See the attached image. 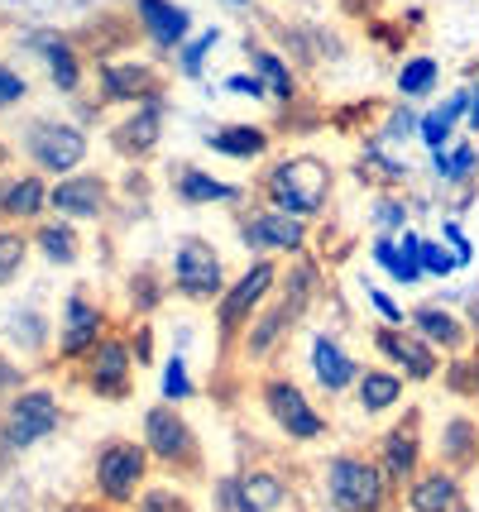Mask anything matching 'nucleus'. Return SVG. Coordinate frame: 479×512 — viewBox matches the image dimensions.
<instances>
[{"mask_svg":"<svg viewBox=\"0 0 479 512\" xmlns=\"http://www.w3.org/2000/svg\"><path fill=\"white\" fill-rule=\"evenodd\" d=\"M331 182H336V173H331V163L321 154H283L264 173V197L278 211L312 221L331 201Z\"/></svg>","mask_w":479,"mask_h":512,"instance_id":"f257e3e1","label":"nucleus"},{"mask_svg":"<svg viewBox=\"0 0 479 512\" xmlns=\"http://www.w3.org/2000/svg\"><path fill=\"white\" fill-rule=\"evenodd\" d=\"M326 508L336 512H388L393 484L379 469V460H365L355 450H341L326 460Z\"/></svg>","mask_w":479,"mask_h":512,"instance_id":"f03ea898","label":"nucleus"},{"mask_svg":"<svg viewBox=\"0 0 479 512\" xmlns=\"http://www.w3.org/2000/svg\"><path fill=\"white\" fill-rule=\"evenodd\" d=\"M149 450L144 441H130V436H111L96 446L92 460V484L96 493L106 498V508H130L139 493H144V479H149Z\"/></svg>","mask_w":479,"mask_h":512,"instance_id":"7ed1b4c3","label":"nucleus"},{"mask_svg":"<svg viewBox=\"0 0 479 512\" xmlns=\"http://www.w3.org/2000/svg\"><path fill=\"white\" fill-rule=\"evenodd\" d=\"M278 288V264L274 259H254L240 278H230L226 292L216 297V340H221V350H230V345H240V335H245V326L254 321V312L269 302V292Z\"/></svg>","mask_w":479,"mask_h":512,"instance_id":"20e7f679","label":"nucleus"},{"mask_svg":"<svg viewBox=\"0 0 479 512\" xmlns=\"http://www.w3.org/2000/svg\"><path fill=\"white\" fill-rule=\"evenodd\" d=\"M144 450L154 465L173 469V474H187V479L202 474V441H197L192 422L178 412V402H159L144 412Z\"/></svg>","mask_w":479,"mask_h":512,"instance_id":"39448f33","label":"nucleus"},{"mask_svg":"<svg viewBox=\"0 0 479 512\" xmlns=\"http://www.w3.org/2000/svg\"><path fill=\"white\" fill-rule=\"evenodd\" d=\"M58 426H63L58 393H48V388H20L15 398L5 402V417H0V450L5 455H20V450L48 441Z\"/></svg>","mask_w":479,"mask_h":512,"instance_id":"423d86ee","label":"nucleus"},{"mask_svg":"<svg viewBox=\"0 0 479 512\" xmlns=\"http://www.w3.org/2000/svg\"><path fill=\"white\" fill-rule=\"evenodd\" d=\"M168 283L187 302H216L230 283L221 249L211 245V240H202V235H183L178 249H173V278Z\"/></svg>","mask_w":479,"mask_h":512,"instance_id":"0eeeda50","label":"nucleus"},{"mask_svg":"<svg viewBox=\"0 0 479 512\" xmlns=\"http://www.w3.org/2000/svg\"><path fill=\"white\" fill-rule=\"evenodd\" d=\"M259 402H264L269 422H274L288 441H297V446H312V441L326 436V417L312 407V398H307L288 374H269V379L259 383Z\"/></svg>","mask_w":479,"mask_h":512,"instance_id":"6e6552de","label":"nucleus"},{"mask_svg":"<svg viewBox=\"0 0 479 512\" xmlns=\"http://www.w3.org/2000/svg\"><path fill=\"white\" fill-rule=\"evenodd\" d=\"M135 350H130V340L125 335H101L92 350L82 355V379H87V393L106 402H125L135 393Z\"/></svg>","mask_w":479,"mask_h":512,"instance_id":"1a4fd4ad","label":"nucleus"},{"mask_svg":"<svg viewBox=\"0 0 479 512\" xmlns=\"http://www.w3.org/2000/svg\"><path fill=\"white\" fill-rule=\"evenodd\" d=\"M24 154L34 158L39 173H53V178H68L87 163V134L68 125V120H34L24 130Z\"/></svg>","mask_w":479,"mask_h":512,"instance_id":"9d476101","label":"nucleus"},{"mask_svg":"<svg viewBox=\"0 0 479 512\" xmlns=\"http://www.w3.org/2000/svg\"><path fill=\"white\" fill-rule=\"evenodd\" d=\"M240 245L250 249L254 259L302 254V249H307V221H302V216H288V211H278V206L245 211V221H240Z\"/></svg>","mask_w":479,"mask_h":512,"instance_id":"9b49d317","label":"nucleus"},{"mask_svg":"<svg viewBox=\"0 0 479 512\" xmlns=\"http://www.w3.org/2000/svg\"><path fill=\"white\" fill-rule=\"evenodd\" d=\"M369 340H374V350L388 369H398L408 383H432L441 374V350L427 345L412 326H374Z\"/></svg>","mask_w":479,"mask_h":512,"instance_id":"f8f14e48","label":"nucleus"},{"mask_svg":"<svg viewBox=\"0 0 479 512\" xmlns=\"http://www.w3.org/2000/svg\"><path fill=\"white\" fill-rule=\"evenodd\" d=\"M96 91L106 106H139L149 96H163V72L144 58H115L96 67Z\"/></svg>","mask_w":479,"mask_h":512,"instance_id":"ddd939ff","label":"nucleus"},{"mask_svg":"<svg viewBox=\"0 0 479 512\" xmlns=\"http://www.w3.org/2000/svg\"><path fill=\"white\" fill-rule=\"evenodd\" d=\"M379 469L388 474L393 489H408V479L422 469V412H408L379 436Z\"/></svg>","mask_w":479,"mask_h":512,"instance_id":"4468645a","label":"nucleus"},{"mask_svg":"<svg viewBox=\"0 0 479 512\" xmlns=\"http://www.w3.org/2000/svg\"><path fill=\"white\" fill-rule=\"evenodd\" d=\"M163 115H168V101H163V96H149V101L130 106V115L111 130V149L120 158L144 163V158L159 149V139H163Z\"/></svg>","mask_w":479,"mask_h":512,"instance_id":"2eb2a0df","label":"nucleus"},{"mask_svg":"<svg viewBox=\"0 0 479 512\" xmlns=\"http://www.w3.org/2000/svg\"><path fill=\"white\" fill-rule=\"evenodd\" d=\"M48 206L68 221H101L111 206V187L101 173H68L48 187Z\"/></svg>","mask_w":479,"mask_h":512,"instance_id":"dca6fc26","label":"nucleus"},{"mask_svg":"<svg viewBox=\"0 0 479 512\" xmlns=\"http://www.w3.org/2000/svg\"><path fill=\"white\" fill-rule=\"evenodd\" d=\"M101 335H106V312L96 307L87 292H72L68 302H63V321H58V355L82 359Z\"/></svg>","mask_w":479,"mask_h":512,"instance_id":"f3484780","label":"nucleus"},{"mask_svg":"<svg viewBox=\"0 0 479 512\" xmlns=\"http://www.w3.org/2000/svg\"><path fill=\"white\" fill-rule=\"evenodd\" d=\"M135 20L159 53H178L192 39V10L173 0H135Z\"/></svg>","mask_w":479,"mask_h":512,"instance_id":"a211bd4d","label":"nucleus"},{"mask_svg":"<svg viewBox=\"0 0 479 512\" xmlns=\"http://www.w3.org/2000/svg\"><path fill=\"white\" fill-rule=\"evenodd\" d=\"M307 364H312V379H317V388L326 393V398H341V393H350L355 388V379H360V359L345 350L336 335L321 331L317 340H312V355H307Z\"/></svg>","mask_w":479,"mask_h":512,"instance_id":"6ab92c4d","label":"nucleus"},{"mask_svg":"<svg viewBox=\"0 0 479 512\" xmlns=\"http://www.w3.org/2000/svg\"><path fill=\"white\" fill-rule=\"evenodd\" d=\"M403 503H408V512H456L465 503V484H460L456 469H446V465L417 469L408 479Z\"/></svg>","mask_w":479,"mask_h":512,"instance_id":"aec40b11","label":"nucleus"},{"mask_svg":"<svg viewBox=\"0 0 479 512\" xmlns=\"http://www.w3.org/2000/svg\"><path fill=\"white\" fill-rule=\"evenodd\" d=\"M297 316L283 307V302H264L259 312H254V321L245 326V335H240V350H245V359H254V364H264V359H274L283 345H288V335H293Z\"/></svg>","mask_w":479,"mask_h":512,"instance_id":"412c9836","label":"nucleus"},{"mask_svg":"<svg viewBox=\"0 0 479 512\" xmlns=\"http://www.w3.org/2000/svg\"><path fill=\"white\" fill-rule=\"evenodd\" d=\"M408 326L422 335L427 345H436L441 355H465V350H470V326H465L451 307H441V302H417L408 312Z\"/></svg>","mask_w":479,"mask_h":512,"instance_id":"4be33fe9","label":"nucleus"},{"mask_svg":"<svg viewBox=\"0 0 479 512\" xmlns=\"http://www.w3.org/2000/svg\"><path fill=\"white\" fill-rule=\"evenodd\" d=\"M202 139H206V149H211V154L230 158V163H259V158L269 154V144H274V134L264 130V125H250V120L211 125Z\"/></svg>","mask_w":479,"mask_h":512,"instance_id":"5701e85b","label":"nucleus"},{"mask_svg":"<svg viewBox=\"0 0 479 512\" xmlns=\"http://www.w3.org/2000/svg\"><path fill=\"white\" fill-rule=\"evenodd\" d=\"M436 465L456 469L460 479L470 474V469H479V422L470 417V412H451L446 422H441V436H436Z\"/></svg>","mask_w":479,"mask_h":512,"instance_id":"b1692460","label":"nucleus"},{"mask_svg":"<svg viewBox=\"0 0 479 512\" xmlns=\"http://www.w3.org/2000/svg\"><path fill=\"white\" fill-rule=\"evenodd\" d=\"M173 197L183 201V206H240V201H245V187L216 178V173H206V168L183 163V168L173 173Z\"/></svg>","mask_w":479,"mask_h":512,"instance_id":"393cba45","label":"nucleus"},{"mask_svg":"<svg viewBox=\"0 0 479 512\" xmlns=\"http://www.w3.org/2000/svg\"><path fill=\"white\" fill-rule=\"evenodd\" d=\"M24 44L48 63L53 91H63V96H77V91H82V58H77V48H72L63 34H29Z\"/></svg>","mask_w":479,"mask_h":512,"instance_id":"a878e982","label":"nucleus"},{"mask_svg":"<svg viewBox=\"0 0 479 512\" xmlns=\"http://www.w3.org/2000/svg\"><path fill=\"white\" fill-rule=\"evenodd\" d=\"M403 388H408V379H403L398 369H360L355 402H360L365 417H384V412H393V407L403 402Z\"/></svg>","mask_w":479,"mask_h":512,"instance_id":"bb28decb","label":"nucleus"},{"mask_svg":"<svg viewBox=\"0 0 479 512\" xmlns=\"http://www.w3.org/2000/svg\"><path fill=\"white\" fill-rule=\"evenodd\" d=\"M48 206V182L39 173H20V178L0 182V216L10 221H34Z\"/></svg>","mask_w":479,"mask_h":512,"instance_id":"cd10ccee","label":"nucleus"},{"mask_svg":"<svg viewBox=\"0 0 479 512\" xmlns=\"http://www.w3.org/2000/svg\"><path fill=\"white\" fill-rule=\"evenodd\" d=\"M245 58H250V67L264 77V87H269V96L274 101H297V77H293V63H288V53H274V48H259L245 39Z\"/></svg>","mask_w":479,"mask_h":512,"instance_id":"c85d7f7f","label":"nucleus"},{"mask_svg":"<svg viewBox=\"0 0 479 512\" xmlns=\"http://www.w3.org/2000/svg\"><path fill=\"white\" fill-rule=\"evenodd\" d=\"M355 173H360V182H369V187H379V192H388V187H398V182L408 178V163L403 158L388 154V144H379V139H369V144H360V158H355Z\"/></svg>","mask_w":479,"mask_h":512,"instance_id":"c756f323","label":"nucleus"},{"mask_svg":"<svg viewBox=\"0 0 479 512\" xmlns=\"http://www.w3.org/2000/svg\"><path fill=\"white\" fill-rule=\"evenodd\" d=\"M393 87L403 101H422V96H432L441 87V63H436L432 53H417V58H403L398 63V77H393Z\"/></svg>","mask_w":479,"mask_h":512,"instance_id":"7c9ffc66","label":"nucleus"},{"mask_svg":"<svg viewBox=\"0 0 479 512\" xmlns=\"http://www.w3.org/2000/svg\"><path fill=\"white\" fill-rule=\"evenodd\" d=\"M240 493H245L250 512H278L288 503V484L274 469H240Z\"/></svg>","mask_w":479,"mask_h":512,"instance_id":"2f4dec72","label":"nucleus"},{"mask_svg":"<svg viewBox=\"0 0 479 512\" xmlns=\"http://www.w3.org/2000/svg\"><path fill=\"white\" fill-rule=\"evenodd\" d=\"M34 245H39V254H44L48 264H58V268H68L82 259V240H77V230H72L68 216L39 225V230H34Z\"/></svg>","mask_w":479,"mask_h":512,"instance_id":"473e14b6","label":"nucleus"},{"mask_svg":"<svg viewBox=\"0 0 479 512\" xmlns=\"http://www.w3.org/2000/svg\"><path fill=\"white\" fill-rule=\"evenodd\" d=\"M283 283V307L302 321V316L312 312V302H317V288H321V273L312 259H297L293 268H288V278H278Z\"/></svg>","mask_w":479,"mask_h":512,"instance_id":"72a5a7b5","label":"nucleus"},{"mask_svg":"<svg viewBox=\"0 0 479 512\" xmlns=\"http://www.w3.org/2000/svg\"><path fill=\"white\" fill-rule=\"evenodd\" d=\"M432 173L441 182H470L479 173V149L470 139H460V144H446V149H436L432 154Z\"/></svg>","mask_w":479,"mask_h":512,"instance_id":"f704fd0d","label":"nucleus"},{"mask_svg":"<svg viewBox=\"0 0 479 512\" xmlns=\"http://www.w3.org/2000/svg\"><path fill=\"white\" fill-rule=\"evenodd\" d=\"M221 48V29L216 24H206L202 34H192L178 53H173V63H178V72H183L187 82H202V72H206V58Z\"/></svg>","mask_w":479,"mask_h":512,"instance_id":"c9c22d12","label":"nucleus"},{"mask_svg":"<svg viewBox=\"0 0 479 512\" xmlns=\"http://www.w3.org/2000/svg\"><path fill=\"white\" fill-rule=\"evenodd\" d=\"M369 259L384 268L393 283H403V288H412V283H422V273L403 259V249H398V235H374V245H369Z\"/></svg>","mask_w":479,"mask_h":512,"instance_id":"e433bc0d","label":"nucleus"},{"mask_svg":"<svg viewBox=\"0 0 479 512\" xmlns=\"http://www.w3.org/2000/svg\"><path fill=\"white\" fill-rule=\"evenodd\" d=\"M408 216H412V206L403 197L379 192V197L369 201V225H374L379 235H398V230H408Z\"/></svg>","mask_w":479,"mask_h":512,"instance_id":"4c0bfd02","label":"nucleus"},{"mask_svg":"<svg viewBox=\"0 0 479 512\" xmlns=\"http://www.w3.org/2000/svg\"><path fill=\"white\" fill-rule=\"evenodd\" d=\"M24 259H29V235L24 230H0V288H10L20 278Z\"/></svg>","mask_w":479,"mask_h":512,"instance_id":"58836bf2","label":"nucleus"},{"mask_svg":"<svg viewBox=\"0 0 479 512\" xmlns=\"http://www.w3.org/2000/svg\"><path fill=\"white\" fill-rule=\"evenodd\" d=\"M10 340L20 345V350H29V355H39L48 345V321H44V312H15L10 316Z\"/></svg>","mask_w":479,"mask_h":512,"instance_id":"ea45409f","label":"nucleus"},{"mask_svg":"<svg viewBox=\"0 0 479 512\" xmlns=\"http://www.w3.org/2000/svg\"><path fill=\"white\" fill-rule=\"evenodd\" d=\"M159 302H163V278L154 268H135V273H130V312L149 316Z\"/></svg>","mask_w":479,"mask_h":512,"instance_id":"a19ab883","label":"nucleus"},{"mask_svg":"<svg viewBox=\"0 0 479 512\" xmlns=\"http://www.w3.org/2000/svg\"><path fill=\"white\" fill-rule=\"evenodd\" d=\"M163 402H178L183 407L192 393H197V383H192V374H187V359L183 355H173V359H163Z\"/></svg>","mask_w":479,"mask_h":512,"instance_id":"79ce46f5","label":"nucleus"},{"mask_svg":"<svg viewBox=\"0 0 479 512\" xmlns=\"http://www.w3.org/2000/svg\"><path fill=\"white\" fill-rule=\"evenodd\" d=\"M135 512H192V498L183 489H168V484H154L135 498Z\"/></svg>","mask_w":479,"mask_h":512,"instance_id":"37998d69","label":"nucleus"},{"mask_svg":"<svg viewBox=\"0 0 479 512\" xmlns=\"http://www.w3.org/2000/svg\"><path fill=\"white\" fill-rule=\"evenodd\" d=\"M446 388H451L456 398H479V359L475 355H451Z\"/></svg>","mask_w":479,"mask_h":512,"instance_id":"c03bdc74","label":"nucleus"},{"mask_svg":"<svg viewBox=\"0 0 479 512\" xmlns=\"http://www.w3.org/2000/svg\"><path fill=\"white\" fill-rule=\"evenodd\" d=\"M422 273H427V278H456L460 259L451 254V245H441V240H422Z\"/></svg>","mask_w":479,"mask_h":512,"instance_id":"a18cd8bd","label":"nucleus"},{"mask_svg":"<svg viewBox=\"0 0 479 512\" xmlns=\"http://www.w3.org/2000/svg\"><path fill=\"white\" fill-rule=\"evenodd\" d=\"M417 120H422V115L408 111V106L388 111V120L379 125V144H408L412 134H417Z\"/></svg>","mask_w":479,"mask_h":512,"instance_id":"49530a36","label":"nucleus"},{"mask_svg":"<svg viewBox=\"0 0 479 512\" xmlns=\"http://www.w3.org/2000/svg\"><path fill=\"white\" fill-rule=\"evenodd\" d=\"M451 134H456V125H451V120H446L441 111H427L422 120H417V139L427 144V154L446 149V144H451Z\"/></svg>","mask_w":479,"mask_h":512,"instance_id":"de8ad7c7","label":"nucleus"},{"mask_svg":"<svg viewBox=\"0 0 479 512\" xmlns=\"http://www.w3.org/2000/svg\"><path fill=\"white\" fill-rule=\"evenodd\" d=\"M211 503H216V512H250L245 493H240V474H221L211 484Z\"/></svg>","mask_w":479,"mask_h":512,"instance_id":"09e8293b","label":"nucleus"},{"mask_svg":"<svg viewBox=\"0 0 479 512\" xmlns=\"http://www.w3.org/2000/svg\"><path fill=\"white\" fill-rule=\"evenodd\" d=\"M441 240L451 245V254L460 259V268L475 264V245H470V235H465V225L460 221H441Z\"/></svg>","mask_w":479,"mask_h":512,"instance_id":"8fccbe9b","label":"nucleus"},{"mask_svg":"<svg viewBox=\"0 0 479 512\" xmlns=\"http://www.w3.org/2000/svg\"><path fill=\"white\" fill-rule=\"evenodd\" d=\"M365 297L374 302V312H379V321H384V326H408V312H403V307H398V302H393L384 288L365 283Z\"/></svg>","mask_w":479,"mask_h":512,"instance_id":"3c124183","label":"nucleus"},{"mask_svg":"<svg viewBox=\"0 0 479 512\" xmlns=\"http://www.w3.org/2000/svg\"><path fill=\"white\" fill-rule=\"evenodd\" d=\"M24 96H29V82H24L15 67L0 63V111H10V106H20Z\"/></svg>","mask_w":479,"mask_h":512,"instance_id":"603ef678","label":"nucleus"},{"mask_svg":"<svg viewBox=\"0 0 479 512\" xmlns=\"http://www.w3.org/2000/svg\"><path fill=\"white\" fill-rule=\"evenodd\" d=\"M226 91L230 96H250V101H264V96H269V87H264V77H259V72H230L226 77Z\"/></svg>","mask_w":479,"mask_h":512,"instance_id":"864d4df0","label":"nucleus"},{"mask_svg":"<svg viewBox=\"0 0 479 512\" xmlns=\"http://www.w3.org/2000/svg\"><path fill=\"white\" fill-rule=\"evenodd\" d=\"M436 111L446 115V120H451V125H460V120H465V115H470V87L451 91V96H446V101H441V106H436Z\"/></svg>","mask_w":479,"mask_h":512,"instance_id":"5fc2aeb1","label":"nucleus"},{"mask_svg":"<svg viewBox=\"0 0 479 512\" xmlns=\"http://www.w3.org/2000/svg\"><path fill=\"white\" fill-rule=\"evenodd\" d=\"M20 383H24V369L0 350V393H20Z\"/></svg>","mask_w":479,"mask_h":512,"instance_id":"6e6d98bb","label":"nucleus"},{"mask_svg":"<svg viewBox=\"0 0 479 512\" xmlns=\"http://www.w3.org/2000/svg\"><path fill=\"white\" fill-rule=\"evenodd\" d=\"M336 5H341L345 15H355V20H369L379 10V0H336Z\"/></svg>","mask_w":479,"mask_h":512,"instance_id":"4d7b16f0","label":"nucleus"},{"mask_svg":"<svg viewBox=\"0 0 479 512\" xmlns=\"http://www.w3.org/2000/svg\"><path fill=\"white\" fill-rule=\"evenodd\" d=\"M465 120H470V130H479V67H475V87H470V115H465Z\"/></svg>","mask_w":479,"mask_h":512,"instance_id":"13d9d810","label":"nucleus"},{"mask_svg":"<svg viewBox=\"0 0 479 512\" xmlns=\"http://www.w3.org/2000/svg\"><path fill=\"white\" fill-rule=\"evenodd\" d=\"M63 512H111V508H63Z\"/></svg>","mask_w":479,"mask_h":512,"instance_id":"bf43d9fd","label":"nucleus"},{"mask_svg":"<svg viewBox=\"0 0 479 512\" xmlns=\"http://www.w3.org/2000/svg\"><path fill=\"white\" fill-rule=\"evenodd\" d=\"M226 5H235V10H245V5H250V0H226Z\"/></svg>","mask_w":479,"mask_h":512,"instance_id":"052dcab7","label":"nucleus"},{"mask_svg":"<svg viewBox=\"0 0 479 512\" xmlns=\"http://www.w3.org/2000/svg\"><path fill=\"white\" fill-rule=\"evenodd\" d=\"M470 321H475V335H479V307H475V312H470Z\"/></svg>","mask_w":479,"mask_h":512,"instance_id":"680f3d73","label":"nucleus"},{"mask_svg":"<svg viewBox=\"0 0 479 512\" xmlns=\"http://www.w3.org/2000/svg\"><path fill=\"white\" fill-rule=\"evenodd\" d=\"M456 512H475V508H470V503H460V508Z\"/></svg>","mask_w":479,"mask_h":512,"instance_id":"e2e57ef3","label":"nucleus"},{"mask_svg":"<svg viewBox=\"0 0 479 512\" xmlns=\"http://www.w3.org/2000/svg\"><path fill=\"white\" fill-rule=\"evenodd\" d=\"M0 163H5V144H0Z\"/></svg>","mask_w":479,"mask_h":512,"instance_id":"0e129e2a","label":"nucleus"}]
</instances>
